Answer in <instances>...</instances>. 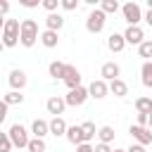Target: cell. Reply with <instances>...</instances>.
<instances>
[{"label":"cell","mask_w":152,"mask_h":152,"mask_svg":"<svg viewBox=\"0 0 152 152\" xmlns=\"http://www.w3.org/2000/svg\"><path fill=\"white\" fill-rule=\"evenodd\" d=\"M7 135H10V140L14 142V147H28V142H31L28 131H26L21 124H12V126L7 128Z\"/></svg>","instance_id":"277c9868"},{"label":"cell","mask_w":152,"mask_h":152,"mask_svg":"<svg viewBox=\"0 0 152 152\" xmlns=\"http://www.w3.org/2000/svg\"><path fill=\"white\" fill-rule=\"evenodd\" d=\"M95 152H114V150H112L107 142H97V145H95Z\"/></svg>","instance_id":"74e56055"},{"label":"cell","mask_w":152,"mask_h":152,"mask_svg":"<svg viewBox=\"0 0 152 152\" xmlns=\"http://www.w3.org/2000/svg\"><path fill=\"white\" fill-rule=\"evenodd\" d=\"M21 38V21L17 19H5L2 24V45L5 48H14Z\"/></svg>","instance_id":"6da1fadb"},{"label":"cell","mask_w":152,"mask_h":152,"mask_svg":"<svg viewBox=\"0 0 152 152\" xmlns=\"http://www.w3.org/2000/svg\"><path fill=\"white\" fill-rule=\"evenodd\" d=\"M104 24H107V14H104L100 7H93L90 14L86 17V28H88L90 33H102Z\"/></svg>","instance_id":"3957f363"},{"label":"cell","mask_w":152,"mask_h":152,"mask_svg":"<svg viewBox=\"0 0 152 152\" xmlns=\"http://www.w3.org/2000/svg\"><path fill=\"white\" fill-rule=\"evenodd\" d=\"M114 152H128V150H114Z\"/></svg>","instance_id":"7bdbcfd3"},{"label":"cell","mask_w":152,"mask_h":152,"mask_svg":"<svg viewBox=\"0 0 152 152\" xmlns=\"http://www.w3.org/2000/svg\"><path fill=\"white\" fill-rule=\"evenodd\" d=\"M81 78H83V76H81V71H78L76 66H71V64H69V66H66V76H64L66 88H69V90H71V88H78V86H81Z\"/></svg>","instance_id":"4fadbf2b"},{"label":"cell","mask_w":152,"mask_h":152,"mask_svg":"<svg viewBox=\"0 0 152 152\" xmlns=\"http://www.w3.org/2000/svg\"><path fill=\"white\" fill-rule=\"evenodd\" d=\"M107 48H109L112 52H121V50L126 48V38H124V33H112V36L107 38Z\"/></svg>","instance_id":"ffe728a7"},{"label":"cell","mask_w":152,"mask_h":152,"mask_svg":"<svg viewBox=\"0 0 152 152\" xmlns=\"http://www.w3.org/2000/svg\"><path fill=\"white\" fill-rule=\"evenodd\" d=\"M81 128H83V138H86V142H90V140L97 135V128H95V124H93V121H83V124H81Z\"/></svg>","instance_id":"603a6c76"},{"label":"cell","mask_w":152,"mask_h":152,"mask_svg":"<svg viewBox=\"0 0 152 152\" xmlns=\"http://www.w3.org/2000/svg\"><path fill=\"white\" fill-rule=\"evenodd\" d=\"M36 40H40L38 24H36L33 19H24V21H21V38H19V43H21L24 48H33Z\"/></svg>","instance_id":"7a4b0ae2"},{"label":"cell","mask_w":152,"mask_h":152,"mask_svg":"<svg viewBox=\"0 0 152 152\" xmlns=\"http://www.w3.org/2000/svg\"><path fill=\"white\" fill-rule=\"evenodd\" d=\"M109 93L114 97H126L128 95V83L121 81V78H114V81H109Z\"/></svg>","instance_id":"9a60e30c"},{"label":"cell","mask_w":152,"mask_h":152,"mask_svg":"<svg viewBox=\"0 0 152 152\" xmlns=\"http://www.w3.org/2000/svg\"><path fill=\"white\" fill-rule=\"evenodd\" d=\"M66 131H69L66 121H64L62 116H52V121H50V133H52L55 138H59V135H66Z\"/></svg>","instance_id":"2e32d148"},{"label":"cell","mask_w":152,"mask_h":152,"mask_svg":"<svg viewBox=\"0 0 152 152\" xmlns=\"http://www.w3.org/2000/svg\"><path fill=\"white\" fill-rule=\"evenodd\" d=\"M66 66H69V64H64V62H57V59H55V62H50L48 74H50L55 81H57V78H62V81H64V76H66Z\"/></svg>","instance_id":"44dd1931"},{"label":"cell","mask_w":152,"mask_h":152,"mask_svg":"<svg viewBox=\"0 0 152 152\" xmlns=\"http://www.w3.org/2000/svg\"><path fill=\"white\" fill-rule=\"evenodd\" d=\"M100 76L109 83V81H114V78H119V76H121V66H119L116 62H104V64H102V69H100Z\"/></svg>","instance_id":"8fae6325"},{"label":"cell","mask_w":152,"mask_h":152,"mask_svg":"<svg viewBox=\"0 0 152 152\" xmlns=\"http://www.w3.org/2000/svg\"><path fill=\"white\" fill-rule=\"evenodd\" d=\"M7 107H10L7 102H2V104H0V121H5V116H7Z\"/></svg>","instance_id":"f35d334b"},{"label":"cell","mask_w":152,"mask_h":152,"mask_svg":"<svg viewBox=\"0 0 152 152\" xmlns=\"http://www.w3.org/2000/svg\"><path fill=\"white\" fill-rule=\"evenodd\" d=\"M64 26V17L59 14V12H50L48 17H45V28H50V31H59Z\"/></svg>","instance_id":"ac0fdd59"},{"label":"cell","mask_w":152,"mask_h":152,"mask_svg":"<svg viewBox=\"0 0 152 152\" xmlns=\"http://www.w3.org/2000/svg\"><path fill=\"white\" fill-rule=\"evenodd\" d=\"M145 21H147V26H152V10L145 12Z\"/></svg>","instance_id":"ab89813d"},{"label":"cell","mask_w":152,"mask_h":152,"mask_svg":"<svg viewBox=\"0 0 152 152\" xmlns=\"http://www.w3.org/2000/svg\"><path fill=\"white\" fill-rule=\"evenodd\" d=\"M150 114L147 112H138V126H150Z\"/></svg>","instance_id":"d6a6232c"},{"label":"cell","mask_w":152,"mask_h":152,"mask_svg":"<svg viewBox=\"0 0 152 152\" xmlns=\"http://www.w3.org/2000/svg\"><path fill=\"white\" fill-rule=\"evenodd\" d=\"M40 43H43L45 48H57V43H59V31H50V28L40 31Z\"/></svg>","instance_id":"d6986e66"},{"label":"cell","mask_w":152,"mask_h":152,"mask_svg":"<svg viewBox=\"0 0 152 152\" xmlns=\"http://www.w3.org/2000/svg\"><path fill=\"white\" fill-rule=\"evenodd\" d=\"M7 81H10L12 90H24V88H26V83H28V78H26V71H24V69H12Z\"/></svg>","instance_id":"9c48e42d"},{"label":"cell","mask_w":152,"mask_h":152,"mask_svg":"<svg viewBox=\"0 0 152 152\" xmlns=\"http://www.w3.org/2000/svg\"><path fill=\"white\" fill-rule=\"evenodd\" d=\"M128 152H147V145H140V142H133L128 147Z\"/></svg>","instance_id":"e575fe53"},{"label":"cell","mask_w":152,"mask_h":152,"mask_svg":"<svg viewBox=\"0 0 152 152\" xmlns=\"http://www.w3.org/2000/svg\"><path fill=\"white\" fill-rule=\"evenodd\" d=\"M121 14H124V19H126L128 26H140V19H145L140 5H135V2H126L121 7Z\"/></svg>","instance_id":"5b68a950"},{"label":"cell","mask_w":152,"mask_h":152,"mask_svg":"<svg viewBox=\"0 0 152 152\" xmlns=\"http://www.w3.org/2000/svg\"><path fill=\"white\" fill-rule=\"evenodd\" d=\"M88 90H90V97L102 100V97H107V95H109V83H107L104 78H97V81H93V83L88 86Z\"/></svg>","instance_id":"30bf717a"},{"label":"cell","mask_w":152,"mask_h":152,"mask_svg":"<svg viewBox=\"0 0 152 152\" xmlns=\"http://www.w3.org/2000/svg\"><path fill=\"white\" fill-rule=\"evenodd\" d=\"M128 133H131L133 140L140 142V145H150V142H152V131H150L147 126H138V124H135V126L128 128Z\"/></svg>","instance_id":"ba28073f"},{"label":"cell","mask_w":152,"mask_h":152,"mask_svg":"<svg viewBox=\"0 0 152 152\" xmlns=\"http://www.w3.org/2000/svg\"><path fill=\"white\" fill-rule=\"evenodd\" d=\"M31 133H33V138H45V135L50 133V121H45V119H33Z\"/></svg>","instance_id":"5bb4252c"},{"label":"cell","mask_w":152,"mask_h":152,"mask_svg":"<svg viewBox=\"0 0 152 152\" xmlns=\"http://www.w3.org/2000/svg\"><path fill=\"white\" fill-rule=\"evenodd\" d=\"M19 5H21V7H26V10H33V7L43 5V0H19Z\"/></svg>","instance_id":"836d02e7"},{"label":"cell","mask_w":152,"mask_h":152,"mask_svg":"<svg viewBox=\"0 0 152 152\" xmlns=\"http://www.w3.org/2000/svg\"><path fill=\"white\" fill-rule=\"evenodd\" d=\"M2 102H7V104H21L24 102V95H21V90H10L2 97Z\"/></svg>","instance_id":"484cf974"},{"label":"cell","mask_w":152,"mask_h":152,"mask_svg":"<svg viewBox=\"0 0 152 152\" xmlns=\"http://www.w3.org/2000/svg\"><path fill=\"white\" fill-rule=\"evenodd\" d=\"M83 2H86V5H90V7H95V5H100L102 0H83Z\"/></svg>","instance_id":"60d3db41"},{"label":"cell","mask_w":152,"mask_h":152,"mask_svg":"<svg viewBox=\"0 0 152 152\" xmlns=\"http://www.w3.org/2000/svg\"><path fill=\"white\" fill-rule=\"evenodd\" d=\"M0 12H2V17L10 14V0H0Z\"/></svg>","instance_id":"8d00e7d4"},{"label":"cell","mask_w":152,"mask_h":152,"mask_svg":"<svg viewBox=\"0 0 152 152\" xmlns=\"http://www.w3.org/2000/svg\"><path fill=\"white\" fill-rule=\"evenodd\" d=\"M140 81L145 88H152V62H145L140 66Z\"/></svg>","instance_id":"7402d4cb"},{"label":"cell","mask_w":152,"mask_h":152,"mask_svg":"<svg viewBox=\"0 0 152 152\" xmlns=\"http://www.w3.org/2000/svg\"><path fill=\"white\" fill-rule=\"evenodd\" d=\"M88 97H90V90H88V88H83V86H78V88H71V90H69V95H66L64 100H66V104H69V107H81Z\"/></svg>","instance_id":"8992f818"},{"label":"cell","mask_w":152,"mask_h":152,"mask_svg":"<svg viewBox=\"0 0 152 152\" xmlns=\"http://www.w3.org/2000/svg\"><path fill=\"white\" fill-rule=\"evenodd\" d=\"M74 147H78L81 142H86V138H83V128L81 126H69V131H66V135H64Z\"/></svg>","instance_id":"e0dca14e"},{"label":"cell","mask_w":152,"mask_h":152,"mask_svg":"<svg viewBox=\"0 0 152 152\" xmlns=\"http://www.w3.org/2000/svg\"><path fill=\"white\" fill-rule=\"evenodd\" d=\"M57 7H62V0H43V10H48V14L57 12Z\"/></svg>","instance_id":"4dcf8cb0"},{"label":"cell","mask_w":152,"mask_h":152,"mask_svg":"<svg viewBox=\"0 0 152 152\" xmlns=\"http://www.w3.org/2000/svg\"><path fill=\"white\" fill-rule=\"evenodd\" d=\"M14 147V142L10 140V135H7V131L5 133H0V152H10Z\"/></svg>","instance_id":"f546056e"},{"label":"cell","mask_w":152,"mask_h":152,"mask_svg":"<svg viewBox=\"0 0 152 152\" xmlns=\"http://www.w3.org/2000/svg\"><path fill=\"white\" fill-rule=\"evenodd\" d=\"M76 152H95V147H93L90 142H81V145L76 147Z\"/></svg>","instance_id":"d590c367"},{"label":"cell","mask_w":152,"mask_h":152,"mask_svg":"<svg viewBox=\"0 0 152 152\" xmlns=\"http://www.w3.org/2000/svg\"><path fill=\"white\" fill-rule=\"evenodd\" d=\"M28 152H45L48 150V145H45V140L43 138H31V142H28V147H26Z\"/></svg>","instance_id":"83f0119b"},{"label":"cell","mask_w":152,"mask_h":152,"mask_svg":"<svg viewBox=\"0 0 152 152\" xmlns=\"http://www.w3.org/2000/svg\"><path fill=\"white\" fill-rule=\"evenodd\" d=\"M66 107H69L66 100L59 97V95H52V97H48V102H45V109H48V114H52V116H62Z\"/></svg>","instance_id":"52a82bcc"},{"label":"cell","mask_w":152,"mask_h":152,"mask_svg":"<svg viewBox=\"0 0 152 152\" xmlns=\"http://www.w3.org/2000/svg\"><path fill=\"white\" fill-rule=\"evenodd\" d=\"M124 38H126V43H131V45H140V43L145 40V31H142L140 26H128V28L124 31Z\"/></svg>","instance_id":"7c38bea8"},{"label":"cell","mask_w":152,"mask_h":152,"mask_svg":"<svg viewBox=\"0 0 152 152\" xmlns=\"http://www.w3.org/2000/svg\"><path fill=\"white\" fill-rule=\"evenodd\" d=\"M97 138H100V142H112L114 140V128L112 126H102V128H97Z\"/></svg>","instance_id":"cb8c5ba5"},{"label":"cell","mask_w":152,"mask_h":152,"mask_svg":"<svg viewBox=\"0 0 152 152\" xmlns=\"http://www.w3.org/2000/svg\"><path fill=\"white\" fill-rule=\"evenodd\" d=\"M78 2H81V0H62V10L74 12V10H78Z\"/></svg>","instance_id":"1f68e13d"},{"label":"cell","mask_w":152,"mask_h":152,"mask_svg":"<svg viewBox=\"0 0 152 152\" xmlns=\"http://www.w3.org/2000/svg\"><path fill=\"white\" fill-rule=\"evenodd\" d=\"M135 109L150 114V112H152V97H145V95H142V97H135Z\"/></svg>","instance_id":"4316f807"},{"label":"cell","mask_w":152,"mask_h":152,"mask_svg":"<svg viewBox=\"0 0 152 152\" xmlns=\"http://www.w3.org/2000/svg\"><path fill=\"white\" fill-rule=\"evenodd\" d=\"M147 7H150V10H152V0H147Z\"/></svg>","instance_id":"b9f144b4"},{"label":"cell","mask_w":152,"mask_h":152,"mask_svg":"<svg viewBox=\"0 0 152 152\" xmlns=\"http://www.w3.org/2000/svg\"><path fill=\"white\" fill-rule=\"evenodd\" d=\"M100 10H102L104 14H116L121 7H119V0H102V2H100Z\"/></svg>","instance_id":"d4e9b609"},{"label":"cell","mask_w":152,"mask_h":152,"mask_svg":"<svg viewBox=\"0 0 152 152\" xmlns=\"http://www.w3.org/2000/svg\"><path fill=\"white\" fill-rule=\"evenodd\" d=\"M138 55L145 57V62H150V57H152V40H142L138 45Z\"/></svg>","instance_id":"f1b7e54d"}]
</instances>
